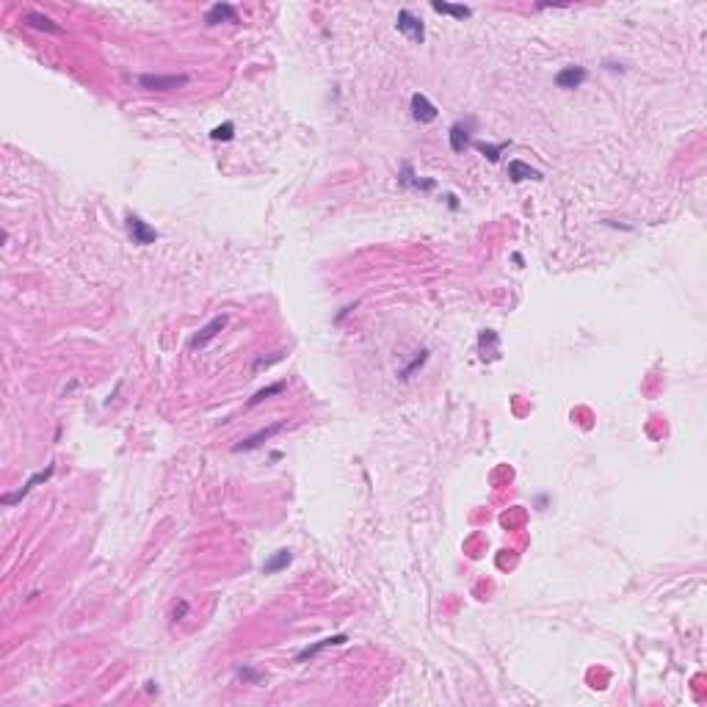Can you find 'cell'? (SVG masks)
Segmentation results:
<instances>
[{"instance_id":"obj_1","label":"cell","mask_w":707,"mask_h":707,"mask_svg":"<svg viewBox=\"0 0 707 707\" xmlns=\"http://www.w3.org/2000/svg\"><path fill=\"white\" fill-rule=\"evenodd\" d=\"M395 30L404 33V36H406L409 42H415V44H423V42H426V25H423V19L415 17L409 8H401V11H398V17H395Z\"/></svg>"},{"instance_id":"obj_2","label":"cell","mask_w":707,"mask_h":707,"mask_svg":"<svg viewBox=\"0 0 707 707\" xmlns=\"http://www.w3.org/2000/svg\"><path fill=\"white\" fill-rule=\"evenodd\" d=\"M138 86L147 91H177L188 86V75H138Z\"/></svg>"},{"instance_id":"obj_3","label":"cell","mask_w":707,"mask_h":707,"mask_svg":"<svg viewBox=\"0 0 707 707\" xmlns=\"http://www.w3.org/2000/svg\"><path fill=\"white\" fill-rule=\"evenodd\" d=\"M53 472H55V467H53V465H47V467H44L42 472H33V475H30V478H28V481H25V483L17 489V492H8V494H3V497H0V503H3V505H14V503H19V500H22V497H28V494H30V492H33L39 483H47V481L53 478Z\"/></svg>"},{"instance_id":"obj_4","label":"cell","mask_w":707,"mask_h":707,"mask_svg":"<svg viewBox=\"0 0 707 707\" xmlns=\"http://www.w3.org/2000/svg\"><path fill=\"white\" fill-rule=\"evenodd\" d=\"M125 227H127V235H130V240H133L136 246H150V243H155V238H158V233H155L141 216H136V213H127Z\"/></svg>"},{"instance_id":"obj_5","label":"cell","mask_w":707,"mask_h":707,"mask_svg":"<svg viewBox=\"0 0 707 707\" xmlns=\"http://www.w3.org/2000/svg\"><path fill=\"white\" fill-rule=\"evenodd\" d=\"M224 326H227V315L213 318L211 323H205V326H202V329H199V332L188 340V348H191V351H202L208 343H213V340L222 334V329H224Z\"/></svg>"},{"instance_id":"obj_6","label":"cell","mask_w":707,"mask_h":707,"mask_svg":"<svg viewBox=\"0 0 707 707\" xmlns=\"http://www.w3.org/2000/svg\"><path fill=\"white\" fill-rule=\"evenodd\" d=\"M586 80H589V69L580 66V64H569V66H564V69L555 75V86L564 89V91H575V89H580Z\"/></svg>"},{"instance_id":"obj_7","label":"cell","mask_w":707,"mask_h":707,"mask_svg":"<svg viewBox=\"0 0 707 707\" xmlns=\"http://www.w3.org/2000/svg\"><path fill=\"white\" fill-rule=\"evenodd\" d=\"M409 111H412V119L415 122H420V125H431L437 116H440V111H437V105L426 97V94H412V100H409Z\"/></svg>"},{"instance_id":"obj_8","label":"cell","mask_w":707,"mask_h":707,"mask_svg":"<svg viewBox=\"0 0 707 707\" xmlns=\"http://www.w3.org/2000/svg\"><path fill=\"white\" fill-rule=\"evenodd\" d=\"M285 426H287L285 420H279V423H271L268 429H260L257 434H251V437L240 440V442H238V445L233 448V451H235V454H243V451H257V448H260L262 442H268L271 437H276L279 431H285Z\"/></svg>"},{"instance_id":"obj_9","label":"cell","mask_w":707,"mask_h":707,"mask_svg":"<svg viewBox=\"0 0 707 707\" xmlns=\"http://www.w3.org/2000/svg\"><path fill=\"white\" fill-rule=\"evenodd\" d=\"M472 130H475V119H459L456 125H451V150L454 152H465L467 147H472Z\"/></svg>"},{"instance_id":"obj_10","label":"cell","mask_w":707,"mask_h":707,"mask_svg":"<svg viewBox=\"0 0 707 707\" xmlns=\"http://www.w3.org/2000/svg\"><path fill=\"white\" fill-rule=\"evenodd\" d=\"M22 22H25L28 28H33V30H42V33H55V36L64 33V28H61L55 19H50L47 14H42V11H25V14H22Z\"/></svg>"},{"instance_id":"obj_11","label":"cell","mask_w":707,"mask_h":707,"mask_svg":"<svg viewBox=\"0 0 707 707\" xmlns=\"http://www.w3.org/2000/svg\"><path fill=\"white\" fill-rule=\"evenodd\" d=\"M478 354L483 362H492L500 357V334L494 329H483L478 334Z\"/></svg>"},{"instance_id":"obj_12","label":"cell","mask_w":707,"mask_h":707,"mask_svg":"<svg viewBox=\"0 0 707 707\" xmlns=\"http://www.w3.org/2000/svg\"><path fill=\"white\" fill-rule=\"evenodd\" d=\"M348 641V636L346 633H337V636H329V638H321L318 644H312V647H304L298 655H296V663H304V661H310V658H315V655H321L323 650H329V647H343Z\"/></svg>"},{"instance_id":"obj_13","label":"cell","mask_w":707,"mask_h":707,"mask_svg":"<svg viewBox=\"0 0 707 707\" xmlns=\"http://www.w3.org/2000/svg\"><path fill=\"white\" fill-rule=\"evenodd\" d=\"M219 22H238L235 6L230 3H213L205 14V25H219Z\"/></svg>"},{"instance_id":"obj_14","label":"cell","mask_w":707,"mask_h":707,"mask_svg":"<svg viewBox=\"0 0 707 707\" xmlns=\"http://www.w3.org/2000/svg\"><path fill=\"white\" fill-rule=\"evenodd\" d=\"M508 177L511 183H525V180H544V174L539 169H533L530 163L525 161H511L508 163Z\"/></svg>"},{"instance_id":"obj_15","label":"cell","mask_w":707,"mask_h":707,"mask_svg":"<svg viewBox=\"0 0 707 707\" xmlns=\"http://www.w3.org/2000/svg\"><path fill=\"white\" fill-rule=\"evenodd\" d=\"M472 147L489 161V163H497L500 161V155L511 147V141H500V144H486V141H472Z\"/></svg>"},{"instance_id":"obj_16","label":"cell","mask_w":707,"mask_h":707,"mask_svg":"<svg viewBox=\"0 0 707 707\" xmlns=\"http://www.w3.org/2000/svg\"><path fill=\"white\" fill-rule=\"evenodd\" d=\"M290 561H293V553H290V550H276V553L262 564V575H276V572L285 569Z\"/></svg>"},{"instance_id":"obj_17","label":"cell","mask_w":707,"mask_h":707,"mask_svg":"<svg viewBox=\"0 0 707 707\" xmlns=\"http://www.w3.org/2000/svg\"><path fill=\"white\" fill-rule=\"evenodd\" d=\"M401 186H412V188H420V191H434L437 188V183L434 180H420V177H415L412 174V166L409 163H404V169H401Z\"/></svg>"},{"instance_id":"obj_18","label":"cell","mask_w":707,"mask_h":707,"mask_svg":"<svg viewBox=\"0 0 707 707\" xmlns=\"http://www.w3.org/2000/svg\"><path fill=\"white\" fill-rule=\"evenodd\" d=\"M431 8H434L437 14H448V17H456V19H470L472 17L470 6H454V3H440V0H434Z\"/></svg>"},{"instance_id":"obj_19","label":"cell","mask_w":707,"mask_h":707,"mask_svg":"<svg viewBox=\"0 0 707 707\" xmlns=\"http://www.w3.org/2000/svg\"><path fill=\"white\" fill-rule=\"evenodd\" d=\"M285 387H287V382H276V384H271V387H265V390L254 393V395L249 398V406H257V404H262V401H268V398H274V395L285 393Z\"/></svg>"},{"instance_id":"obj_20","label":"cell","mask_w":707,"mask_h":707,"mask_svg":"<svg viewBox=\"0 0 707 707\" xmlns=\"http://www.w3.org/2000/svg\"><path fill=\"white\" fill-rule=\"evenodd\" d=\"M211 138H213V141H233V138H235V125H233V122H224V125L213 127Z\"/></svg>"},{"instance_id":"obj_21","label":"cell","mask_w":707,"mask_h":707,"mask_svg":"<svg viewBox=\"0 0 707 707\" xmlns=\"http://www.w3.org/2000/svg\"><path fill=\"white\" fill-rule=\"evenodd\" d=\"M426 359H429V351H426V348H423V351H420V354H418V357H415V359H412V365H409V368H404V370H401V373H398V376H401V379H404V382H406V379H409V376H412V373H415V370H418V368H423V365H426Z\"/></svg>"},{"instance_id":"obj_22","label":"cell","mask_w":707,"mask_h":707,"mask_svg":"<svg viewBox=\"0 0 707 707\" xmlns=\"http://www.w3.org/2000/svg\"><path fill=\"white\" fill-rule=\"evenodd\" d=\"M235 674H238V680H243V683H260V680H262V674H260V672L246 669V666H243V669H238Z\"/></svg>"},{"instance_id":"obj_23","label":"cell","mask_w":707,"mask_h":707,"mask_svg":"<svg viewBox=\"0 0 707 707\" xmlns=\"http://www.w3.org/2000/svg\"><path fill=\"white\" fill-rule=\"evenodd\" d=\"M186 614H188V602H186V600H180V605H174V611H172V619H174V622H180Z\"/></svg>"},{"instance_id":"obj_24","label":"cell","mask_w":707,"mask_h":707,"mask_svg":"<svg viewBox=\"0 0 707 707\" xmlns=\"http://www.w3.org/2000/svg\"><path fill=\"white\" fill-rule=\"evenodd\" d=\"M445 199H448V205H451V208H454V211H456V208H459V202H456V197H454V194H448V197H445Z\"/></svg>"}]
</instances>
